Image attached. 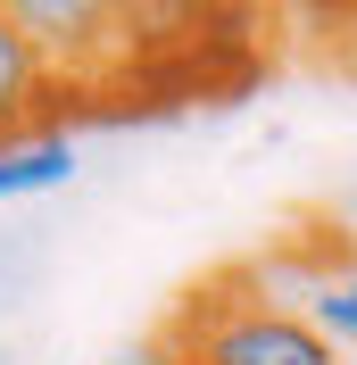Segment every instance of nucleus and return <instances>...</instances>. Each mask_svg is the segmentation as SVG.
<instances>
[{
	"label": "nucleus",
	"instance_id": "f257e3e1",
	"mask_svg": "<svg viewBox=\"0 0 357 365\" xmlns=\"http://www.w3.org/2000/svg\"><path fill=\"white\" fill-rule=\"evenodd\" d=\"M158 349H175L183 365H349L291 299H274L249 266L200 282V291L175 307V324L158 332Z\"/></svg>",
	"mask_w": 357,
	"mask_h": 365
},
{
	"label": "nucleus",
	"instance_id": "0eeeda50",
	"mask_svg": "<svg viewBox=\"0 0 357 365\" xmlns=\"http://www.w3.org/2000/svg\"><path fill=\"white\" fill-rule=\"evenodd\" d=\"M141 365H183V357H175V349H150V357H141Z\"/></svg>",
	"mask_w": 357,
	"mask_h": 365
},
{
	"label": "nucleus",
	"instance_id": "423d86ee",
	"mask_svg": "<svg viewBox=\"0 0 357 365\" xmlns=\"http://www.w3.org/2000/svg\"><path fill=\"white\" fill-rule=\"evenodd\" d=\"M283 9H299L308 25H357V0H283Z\"/></svg>",
	"mask_w": 357,
	"mask_h": 365
},
{
	"label": "nucleus",
	"instance_id": "6e6552de",
	"mask_svg": "<svg viewBox=\"0 0 357 365\" xmlns=\"http://www.w3.org/2000/svg\"><path fill=\"white\" fill-rule=\"evenodd\" d=\"M224 9H274V0H224Z\"/></svg>",
	"mask_w": 357,
	"mask_h": 365
},
{
	"label": "nucleus",
	"instance_id": "39448f33",
	"mask_svg": "<svg viewBox=\"0 0 357 365\" xmlns=\"http://www.w3.org/2000/svg\"><path fill=\"white\" fill-rule=\"evenodd\" d=\"M299 316L324 332V341L341 349V357L357 365V266H333V274H316L308 291H299Z\"/></svg>",
	"mask_w": 357,
	"mask_h": 365
},
{
	"label": "nucleus",
	"instance_id": "7ed1b4c3",
	"mask_svg": "<svg viewBox=\"0 0 357 365\" xmlns=\"http://www.w3.org/2000/svg\"><path fill=\"white\" fill-rule=\"evenodd\" d=\"M50 100H59V83H50L42 50L25 42L17 25H9V9H0V133L50 125Z\"/></svg>",
	"mask_w": 357,
	"mask_h": 365
},
{
	"label": "nucleus",
	"instance_id": "f03ea898",
	"mask_svg": "<svg viewBox=\"0 0 357 365\" xmlns=\"http://www.w3.org/2000/svg\"><path fill=\"white\" fill-rule=\"evenodd\" d=\"M9 25L42 50L59 100H109L125 91V42H116V0H0Z\"/></svg>",
	"mask_w": 357,
	"mask_h": 365
},
{
	"label": "nucleus",
	"instance_id": "20e7f679",
	"mask_svg": "<svg viewBox=\"0 0 357 365\" xmlns=\"http://www.w3.org/2000/svg\"><path fill=\"white\" fill-rule=\"evenodd\" d=\"M59 182H75V141L59 125L0 133V200H34V191H59Z\"/></svg>",
	"mask_w": 357,
	"mask_h": 365
}]
</instances>
